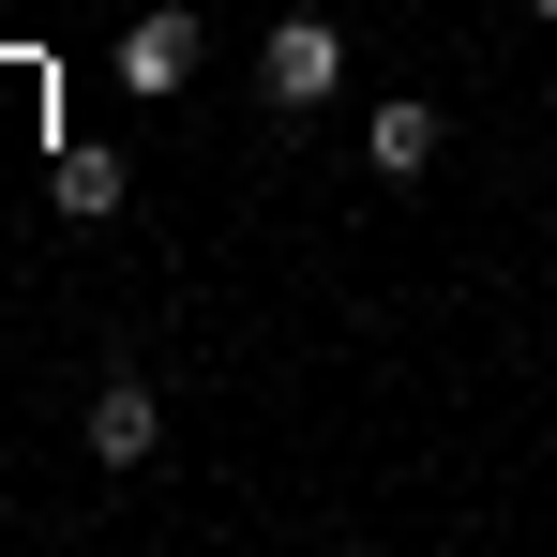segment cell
Instances as JSON below:
<instances>
[{
    "instance_id": "obj_1",
    "label": "cell",
    "mask_w": 557,
    "mask_h": 557,
    "mask_svg": "<svg viewBox=\"0 0 557 557\" xmlns=\"http://www.w3.org/2000/svg\"><path fill=\"white\" fill-rule=\"evenodd\" d=\"M332 91H347V30H332V15H272V46H257V106L301 121V106H332Z\"/></svg>"
},
{
    "instance_id": "obj_2",
    "label": "cell",
    "mask_w": 557,
    "mask_h": 557,
    "mask_svg": "<svg viewBox=\"0 0 557 557\" xmlns=\"http://www.w3.org/2000/svg\"><path fill=\"white\" fill-rule=\"evenodd\" d=\"M196 61H211V30H196L182 0H166V15H136V30H121V91L151 106V91H196Z\"/></svg>"
},
{
    "instance_id": "obj_5",
    "label": "cell",
    "mask_w": 557,
    "mask_h": 557,
    "mask_svg": "<svg viewBox=\"0 0 557 557\" xmlns=\"http://www.w3.org/2000/svg\"><path fill=\"white\" fill-rule=\"evenodd\" d=\"M61 211H76V226H91V211H121V166H106V151H61Z\"/></svg>"
},
{
    "instance_id": "obj_6",
    "label": "cell",
    "mask_w": 557,
    "mask_h": 557,
    "mask_svg": "<svg viewBox=\"0 0 557 557\" xmlns=\"http://www.w3.org/2000/svg\"><path fill=\"white\" fill-rule=\"evenodd\" d=\"M528 15H557V0H528Z\"/></svg>"
},
{
    "instance_id": "obj_3",
    "label": "cell",
    "mask_w": 557,
    "mask_h": 557,
    "mask_svg": "<svg viewBox=\"0 0 557 557\" xmlns=\"http://www.w3.org/2000/svg\"><path fill=\"white\" fill-rule=\"evenodd\" d=\"M362 166H376V182H422V166H437V106H422V91H376L362 106Z\"/></svg>"
},
{
    "instance_id": "obj_4",
    "label": "cell",
    "mask_w": 557,
    "mask_h": 557,
    "mask_svg": "<svg viewBox=\"0 0 557 557\" xmlns=\"http://www.w3.org/2000/svg\"><path fill=\"white\" fill-rule=\"evenodd\" d=\"M91 453H106V467H151V453H166V407H151V376H106V392H91Z\"/></svg>"
}]
</instances>
